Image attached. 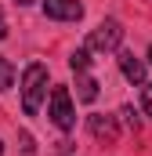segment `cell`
Instances as JSON below:
<instances>
[{
	"label": "cell",
	"instance_id": "obj_1",
	"mask_svg": "<svg viewBox=\"0 0 152 156\" xmlns=\"http://www.w3.org/2000/svg\"><path fill=\"white\" fill-rule=\"evenodd\" d=\"M43 94H47V66L29 62L26 73H22V109H26V116H36L40 113Z\"/></svg>",
	"mask_w": 152,
	"mask_h": 156
},
{
	"label": "cell",
	"instance_id": "obj_2",
	"mask_svg": "<svg viewBox=\"0 0 152 156\" xmlns=\"http://www.w3.org/2000/svg\"><path fill=\"white\" fill-rule=\"evenodd\" d=\"M51 120L54 127L62 131H73L76 127V109H73V98H69V87H51Z\"/></svg>",
	"mask_w": 152,
	"mask_h": 156
},
{
	"label": "cell",
	"instance_id": "obj_3",
	"mask_svg": "<svg viewBox=\"0 0 152 156\" xmlns=\"http://www.w3.org/2000/svg\"><path fill=\"white\" fill-rule=\"evenodd\" d=\"M119 40H123V26L116 22V18H105L94 33H91V40H87V47L91 51H102V55H109V51H119Z\"/></svg>",
	"mask_w": 152,
	"mask_h": 156
},
{
	"label": "cell",
	"instance_id": "obj_4",
	"mask_svg": "<svg viewBox=\"0 0 152 156\" xmlns=\"http://www.w3.org/2000/svg\"><path fill=\"white\" fill-rule=\"evenodd\" d=\"M43 15L54 18V22H80L83 4L80 0H43Z\"/></svg>",
	"mask_w": 152,
	"mask_h": 156
},
{
	"label": "cell",
	"instance_id": "obj_5",
	"mask_svg": "<svg viewBox=\"0 0 152 156\" xmlns=\"http://www.w3.org/2000/svg\"><path fill=\"white\" fill-rule=\"evenodd\" d=\"M119 69H123V76L130 80V83H145V62L141 58H134L130 51H119Z\"/></svg>",
	"mask_w": 152,
	"mask_h": 156
},
{
	"label": "cell",
	"instance_id": "obj_6",
	"mask_svg": "<svg viewBox=\"0 0 152 156\" xmlns=\"http://www.w3.org/2000/svg\"><path fill=\"white\" fill-rule=\"evenodd\" d=\"M76 98L91 105V102L98 98V80H94V76H87V73H76Z\"/></svg>",
	"mask_w": 152,
	"mask_h": 156
},
{
	"label": "cell",
	"instance_id": "obj_7",
	"mask_svg": "<svg viewBox=\"0 0 152 156\" xmlns=\"http://www.w3.org/2000/svg\"><path fill=\"white\" fill-rule=\"evenodd\" d=\"M91 131H94L98 138H109V142L116 138V123L109 116H91Z\"/></svg>",
	"mask_w": 152,
	"mask_h": 156
},
{
	"label": "cell",
	"instance_id": "obj_8",
	"mask_svg": "<svg viewBox=\"0 0 152 156\" xmlns=\"http://www.w3.org/2000/svg\"><path fill=\"white\" fill-rule=\"evenodd\" d=\"M87 66H91V51H73V58H69V69L73 73H87Z\"/></svg>",
	"mask_w": 152,
	"mask_h": 156
},
{
	"label": "cell",
	"instance_id": "obj_9",
	"mask_svg": "<svg viewBox=\"0 0 152 156\" xmlns=\"http://www.w3.org/2000/svg\"><path fill=\"white\" fill-rule=\"evenodd\" d=\"M11 80H15V66H11L7 58H0V91H7Z\"/></svg>",
	"mask_w": 152,
	"mask_h": 156
},
{
	"label": "cell",
	"instance_id": "obj_10",
	"mask_svg": "<svg viewBox=\"0 0 152 156\" xmlns=\"http://www.w3.org/2000/svg\"><path fill=\"white\" fill-rule=\"evenodd\" d=\"M141 105H145V113L152 116V83H141Z\"/></svg>",
	"mask_w": 152,
	"mask_h": 156
},
{
	"label": "cell",
	"instance_id": "obj_11",
	"mask_svg": "<svg viewBox=\"0 0 152 156\" xmlns=\"http://www.w3.org/2000/svg\"><path fill=\"white\" fill-rule=\"evenodd\" d=\"M7 37V22H4V15H0V40Z\"/></svg>",
	"mask_w": 152,
	"mask_h": 156
},
{
	"label": "cell",
	"instance_id": "obj_12",
	"mask_svg": "<svg viewBox=\"0 0 152 156\" xmlns=\"http://www.w3.org/2000/svg\"><path fill=\"white\" fill-rule=\"evenodd\" d=\"M15 4H22V7H26V4H33V0H15Z\"/></svg>",
	"mask_w": 152,
	"mask_h": 156
},
{
	"label": "cell",
	"instance_id": "obj_13",
	"mask_svg": "<svg viewBox=\"0 0 152 156\" xmlns=\"http://www.w3.org/2000/svg\"><path fill=\"white\" fill-rule=\"evenodd\" d=\"M0 156H4V142H0Z\"/></svg>",
	"mask_w": 152,
	"mask_h": 156
},
{
	"label": "cell",
	"instance_id": "obj_14",
	"mask_svg": "<svg viewBox=\"0 0 152 156\" xmlns=\"http://www.w3.org/2000/svg\"><path fill=\"white\" fill-rule=\"evenodd\" d=\"M149 62H152V47H149Z\"/></svg>",
	"mask_w": 152,
	"mask_h": 156
}]
</instances>
